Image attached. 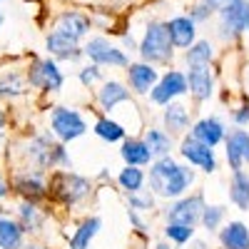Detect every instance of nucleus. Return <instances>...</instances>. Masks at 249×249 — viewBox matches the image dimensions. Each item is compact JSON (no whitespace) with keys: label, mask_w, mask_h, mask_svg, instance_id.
<instances>
[{"label":"nucleus","mask_w":249,"mask_h":249,"mask_svg":"<svg viewBox=\"0 0 249 249\" xmlns=\"http://www.w3.org/2000/svg\"><path fill=\"white\" fill-rule=\"evenodd\" d=\"M122 157L127 164H135L137 167V164H147L152 160V152L142 140H127L122 144Z\"/></svg>","instance_id":"aec40b11"},{"label":"nucleus","mask_w":249,"mask_h":249,"mask_svg":"<svg viewBox=\"0 0 249 249\" xmlns=\"http://www.w3.org/2000/svg\"><path fill=\"white\" fill-rule=\"evenodd\" d=\"M48 50H50L55 57H60V60H75V57H80L77 40L62 35L60 30H55V33L48 37Z\"/></svg>","instance_id":"dca6fc26"},{"label":"nucleus","mask_w":249,"mask_h":249,"mask_svg":"<svg viewBox=\"0 0 249 249\" xmlns=\"http://www.w3.org/2000/svg\"><path fill=\"white\" fill-rule=\"evenodd\" d=\"M182 157L190 162V164H197V167H202L204 172H214L217 170V162H214V152L212 147H207V144H202L199 140L195 137H187L182 142Z\"/></svg>","instance_id":"1a4fd4ad"},{"label":"nucleus","mask_w":249,"mask_h":249,"mask_svg":"<svg viewBox=\"0 0 249 249\" xmlns=\"http://www.w3.org/2000/svg\"><path fill=\"white\" fill-rule=\"evenodd\" d=\"M5 127V115H3V110H0V130Z\"/></svg>","instance_id":"ea45409f"},{"label":"nucleus","mask_w":249,"mask_h":249,"mask_svg":"<svg viewBox=\"0 0 249 249\" xmlns=\"http://www.w3.org/2000/svg\"><path fill=\"white\" fill-rule=\"evenodd\" d=\"M222 217H224V210L222 207H207V210H202V222H204V227L207 230H217V224L222 222Z\"/></svg>","instance_id":"473e14b6"},{"label":"nucleus","mask_w":249,"mask_h":249,"mask_svg":"<svg viewBox=\"0 0 249 249\" xmlns=\"http://www.w3.org/2000/svg\"><path fill=\"white\" fill-rule=\"evenodd\" d=\"M234 122H237V124L249 122V105H242V107H239V112H234Z\"/></svg>","instance_id":"c9c22d12"},{"label":"nucleus","mask_w":249,"mask_h":249,"mask_svg":"<svg viewBox=\"0 0 249 249\" xmlns=\"http://www.w3.org/2000/svg\"><path fill=\"white\" fill-rule=\"evenodd\" d=\"M28 249H40V247H28Z\"/></svg>","instance_id":"37998d69"},{"label":"nucleus","mask_w":249,"mask_h":249,"mask_svg":"<svg viewBox=\"0 0 249 249\" xmlns=\"http://www.w3.org/2000/svg\"><path fill=\"white\" fill-rule=\"evenodd\" d=\"M187 88L192 90V95L197 100H207L212 95L214 88V77L210 72V65H195L190 70V77H187Z\"/></svg>","instance_id":"f8f14e48"},{"label":"nucleus","mask_w":249,"mask_h":249,"mask_svg":"<svg viewBox=\"0 0 249 249\" xmlns=\"http://www.w3.org/2000/svg\"><path fill=\"white\" fill-rule=\"evenodd\" d=\"M230 197H232V202L239 207V210H249V177L242 170H234Z\"/></svg>","instance_id":"5701e85b"},{"label":"nucleus","mask_w":249,"mask_h":249,"mask_svg":"<svg viewBox=\"0 0 249 249\" xmlns=\"http://www.w3.org/2000/svg\"><path fill=\"white\" fill-rule=\"evenodd\" d=\"M53 132L62 140V142H70V140H77L80 135H85V120H82L75 110H68V107H55L53 110Z\"/></svg>","instance_id":"20e7f679"},{"label":"nucleus","mask_w":249,"mask_h":249,"mask_svg":"<svg viewBox=\"0 0 249 249\" xmlns=\"http://www.w3.org/2000/svg\"><path fill=\"white\" fill-rule=\"evenodd\" d=\"M164 232H167V237H170V239H175L177 244H184L187 239H192V232H195V230H192L190 224H177V222H170Z\"/></svg>","instance_id":"2f4dec72"},{"label":"nucleus","mask_w":249,"mask_h":249,"mask_svg":"<svg viewBox=\"0 0 249 249\" xmlns=\"http://www.w3.org/2000/svg\"><path fill=\"white\" fill-rule=\"evenodd\" d=\"M127 77H130V85L135 92L144 95V92H150L155 88V82H157V70L152 65H147V62H137V65H130L127 68Z\"/></svg>","instance_id":"ddd939ff"},{"label":"nucleus","mask_w":249,"mask_h":249,"mask_svg":"<svg viewBox=\"0 0 249 249\" xmlns=\"http://www.w3.org/2000/svg\"><path fill=\"white\" fill-rule=\"evenodd\" d=\"M15 190L30 202L45 197V184H43V179H40V175H30V172L15 177Z\"/></svg>","instance_id":"6ab92c4d"},{"label":"nucleus","mask_w":249,"mask_h":249,"mask_svg":"<svg viewBox=\"0 0 249 249\" xmlns=\"http://www.w3.org/2000/svg\"><path fill=\"white\" fill-rule=\"evenodd\" d=\"M227 160L232 170H242V164L249 162V135L244 130H237L227 137Z\"/></svg>","instance_id":"9b49d317"},{"label":"nucleus","mask_w":249,"mask_h":249,"mask_svg":"<svg viewBox=\"0 0 249 249\" xmlns=\"http://www.w3.org/2000/svg\"><path fill=\"white\" fill-rule=\"evenodd\" d=\"M28 80L33 88H40V90H60L62 88V72L57 70V65L53 60H37L33 62V68L28 72Z\"/></svg>","instance_id":"39448f33"},{"label":"nucleus","mask_w":249,"mask_h":249,"mask_svg":"<svg viewBox=\"0 0 249 249\" xmlns=\"http://www.w3.org/2000/svg\"><path fill=\"white\" fill-rule=\"evenodd\" d=\"M95 132H97V137L107 140V142H117V140H122V137H124L122 124H117V122H112V120H97Z\"/></svg>","instance_id":"cd10ccee"},{"label":"nucleus","mask_w":249,"mask_h":249,"mask_svg":"<svg viewBox=\"0 0 249 249\" xmlns=\"http://www.w3.org/2000/svg\"><path fill=\"white\" fill-rule=\"evenodd\" d=\"M195 182V172L177 164L167 155L160 157L150 170V187L160 197H179Z\"/></svg>","instance_id":"f257e3e1"},{"label":"nucleus","mask_w":249,"mask_h":249,"mask_svg":"<svg viewBox=\"0 0 249 249\" xmlns=\"http://www.w3.org/2000/svg\"><path fill=\"white\" fill-rule=\"evenodd\" d=\"M97 230H100V219H97V217L85 219V222L80 224V230L72 234V239H70V249H88V244L92 242V237L97 234Z\"/></svg>","instance_id":"b1692460"},{"label":"nucleus","mask_w":249,"mask_h":249,"mask_svg":"<svg viewBox=\"0 0 249 249\" xmlns=\"http://www.w3.org/2000/svg\"><path fill=\"white\" fill-rule=\"evenodd\" d=\"M23 227L13 219H0V249H20Z\"/></svg>","instance_id":"412c9836"},{"label":"nucleus","mask_w":249,"mask_h":249,"mask_svg":"<svg viewBox=\"0 0 249 249\" xmlns=\"http://www.w3.org/2000/svg\"><path fill=\"white\" fill-rule=\"evenodd\" d=\"M85 53L97 62V65H117V68H127V57L122 50L110 45L105 37H92L85 45Z\"/></svg>","instance_id":"0eeeda50"},{"label":"nucleus","mask_w":249,"mask_h":249,"mask_svg":"<svg viewBox=\"0 0 249 249\" xmlns=\"http://www.w3.org/2000/svg\"><path fill=\"white\" fill-rule=\"evenodd\" d=\"M167 33L175 48H190L195 43V20L192 18H175L167 23Z\"/></svg>","instance_id":"4468645a"},{"label":"nucleus","mask_w":249,"mask_h":249,"mask_svg":"<svg viewBox=\"0 0 249 249\" xmlns=\"http://www.w3.org/2000/svg\"><path fill=\"white\" fill-rule=\"evenodd\" d=\"M202 210H204V207H202V197L197 195V197H187V199H179L177 204H172L167 217H170V222L195 227L199 222V217H202Z\"/></svg>","instance_id":"9d476101"},{"label":"nucleus","mask_w":249,"mask_h":249,"mask_svg":"<svg viewBox=\"0 0 249 249\" xmlns=\"http://www.w3.org/2000/svg\"><path fill=\"white\" fill-rule=\"evenodd\" d=\"M164 124L170 127V132H184L187 124H190V115L182 105H170L164 112Z\"/></svg>","instance_id":"a878e982"},{"label":"nucleus","mask_w":249,"mask_h":249,"mask_svg":"<svg viewBox=\"0 0 249 249\" xmlns=\"http://www.w3.org/2000/svg\"><path fill=\"white\" fill-rule=\"evenodd\" d=\"M25 92V80L18 72H8L0 77V95L3 97H18Z\"/></svg>","instance_id":"bb28decb"},{"label":"nucleus","mask_w":249,"mask_h":249,"mask_svg":"<svg viewBox=\"0 0 249 249\" xmlns=\"http://www.w3.org/2000/svg\"><path fill=\"white\" fill-rule=\"evenodd\" d=\"M187 92V77L182 72H167L152 88V102L157 105H170L172 97H179Z\"/></svg>","instance_id":"6e6552de"},{"label":"nucleus","mask_w":249,"mask_h":249,"mask_svg":"<svg viewBox=\"0 0 249 249\" xmlns=\"http://www.w3.org/2000/svg\"><path fill=\"white\" fill-rule=\"evenodd\" d=\"M130 204L135 207V210H150L152 207V195H140V190L130 192Z\"/></svg>","instance_id":"72a5a7b5"},{"label":"nucleus","mask_w":249,"mask_h":249,"mask_svg":"<svg viewBox=\"0 0 249 249\" xmlns=\"http://www.w3.org/2000/svg\"><path fill=\"white\" fill-rule=\"evenodd\" d=\"M53 195L57 199H62L65 204H75L77 199L90 195V182L85 177H77L70 172H60L53 179Z\"/></svg>","instance_id":"7ed1b4c3"},{"label":"nucleus","mask_w":249,"mask_h":249,"mask_svg":"<svg viewBox=\"0 0 249 249\" xmlns=\"http://www.w3.org/2000/svg\"><path fill=\"white\" fill-rule=\"evenodd\" d=\"M192 137L199 140L202 144H207V147H214L217 142L224 140V124L214 117H207V120H199L195 124V130H192Z\"/></svg>","instance_id":"2eb2a0df"},{"label":"nucleus","mask_w":249,"mask_h":249,"mask_svg":"<svg viewBox=\"0 0 249 249\" xmlns=\"http://www.w3.org/2000/svg\"><path fill=\"white\" fill-rule=\"evenodd\" d=\"M20 219H23V232L28 230V232H35L40 224H43V217H40V212H37V207L33 204V202H25L23 207H20Z\"/></svg>","instance_id":"c756f323"},{"label":"nucleus","mask_w":249,"mask_h":249,"mask_svg":"<svg viewBox=\"0 0 249 249\" xmlns=\"http://www.w3.org/2000/svg\"><path fill=\"white\" fill-rule=\"evenodd\" d=\"M97 77H100V70L92 65V68H85L80 72V80H82V85H92V82H97Z\"/></svg>","instance_id":"f704fd0d"},{"label":"nucleus","mask_w":249,"mask_h":249,"mask_svg":"<svg viewBox=\"0 0 249 249\" xmlns=\"http://www.w3.org/2000/svg\"><path fill=\"white\" fill-rule=\"evenodd\" d=\"M124 100H130V92L124 90L120 82H105L100 90V105L105 107V110H112L115 105H120V102Z\"/></svg>","instance_id":"4be33fe9"},{"label":"nucleus","mask_w":249,"mask_h":249,"mask_svg":"<svg viewBox=\"0 0 249 249\" xmlns=\"http://www.w3.org/2000/svg\"><path fill=\"white\" fill-rule=\"evenodd\" d=\"M140 55L147 62H164L172 57V40L167 33V25L162 23H152L144 33V40L140 45Z\"/></svg>","instance_id":"f03ea898"},{"label":"nucleus","mask_w":249,"mask_h":249,"mask_svg":"<svg viewBox=\"0 0 249 249\" xmlns=\"http://www.w3.org/2000/svg\"><path fill=\"white\" fill-rule=\"evenodd\" d=\"M157 249H170V247H164V244H160V247H157Z\"/></svg>","instance_id":"79ce46f5"},{"label":"nucleus","mask_w":249,"mask_h":249,"mask_svg":"<svg viewBox=\"0 0 249 249\" xmlns=\"http://www.w3.org/2000/svg\"><path fill=\"white\" fill-rule=\"evenodd\" d=\"M227 3H232V0H207V5H210L212 10H222Z\"/></svg>","instance_id":"4c0bfd02"},{"label":"nucleus","mask_w":249,"mask_h":249,"mask_svg":"<svg viewBox=\"0 0 249 249\" xmlns=\"http://www.w3.org/2000/svg\"><path fill=\"white\" fill-rule=\"evenodd\" d=\"M219 13H222V30L232 35L249 30V0H232Z\"/></svg>","instance_id":"423d86ee"},{"label":"nucleus","mask_w":249,"mask_h":249,"mask_svg":"<svg viewBox=\"0 0 249 249\" xmlns=\"http://www.w3.org/2000/svg\"><path fill=\"white\" fill-rule=\"evenodd\" d=\"M224 249H249V230L242 222H232L227 224L222 234H219Z\"/></svg>","instance_id":"a211bd4d"},{"label":"nucleus","mask_w":249,"mask_h":249,"mask_svg":"<svg viewBox=\"0 0 249 249\" xmlns=\"http://www.w3.org/2000/svg\"><path fill=\"white\" fill-rule=\"evenodd\" d=\"M142 182H144V175H142V170L135 167V164H127V170L120 172V184L127 192H137L140 187H142Z\"/></svg>","instance_id":"7c9ffc66"},{"label":"nucleus","mask_w":249,"mask_h":249,"mask_svg":"<svg viewBox=\"0 0 249 249\" xmlns=\"http://www.w3.org/2000/svg\"><path fill=\"white\" fill-rule=\"evenodd\" d=\"M144 144L150 147L152 157H164V155L172 150L170 137L164 135V132H160V130H147V135H144Z\"/></svg>","instance_id":"393cba45"},{"label":"nucleus","mask_w":249,"mask_h":249,"mask_svg":"<svg viewBox=\"0 0 249 249\" xmlns=\"http://www.w3.org/2000/svg\"><path fill=\"white\" fill-rule=\"evenodd\" d=\"M3 23H5V18H3V13H0V28H3Z\"/></svg>","instance_id":"a19ab883"},{"label":"nucleus","mask_w":249,"mask_h":249,"mask_svg":"<svg viewBox=\"0 0 249 249\" xmlns=\"http://www.w3.org/2000/svg\"><path fill=\"white\" fill-rule=\"evenodd\" d=\"M212 60V45L210 43H197L190 48V53H187V65L195 68V65H210Z\"/></svg>","instance_id":"c85d7f7f"},{"label":"nucleus","mask_w":249,"mask_h":249,"mask_svg":"<svg viewBox=\"0 0 249 249\" xmlns=\"http://www.w3.org/2000/svg\"><path fill=\"white\" fill-rule=\"evenodd\" d=\"M57 30L62 35L72 37V40H80L82 35L90 30V23H88V18L80 15V13H62L60 20H57Z\"/></svg>","instance_id":"f3484780"},{"label":"nucleus","mask_w":249,"mask_h":249,"mask_svg":"<svg viewBox=\"0 0 249 249\" xmlns=\"http://www.w3.org/2000/svg\"><path fill=\"white\" fill-rule=\"evenodd\" d=\"M207 10H212V8H210V5H197V8H195V13H192V20H204L207 15H210Z\"/></svg>","instance_id":"e433bc0d"},{"label":"nucleus","mask_w":249,"mask_h":249,"mask_svg":"<svg viewBox=\"0 0 249 249\" xmlns=\"http://www.w3.org/2000/svg\"><path fill=\"white\" fill-rule=\"evenodd\" d=\"M3 197H8V184L3 182V177H0V199Z\"/></svg>","instance_id":"58836bf2"}]
</instances>
